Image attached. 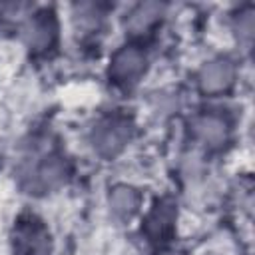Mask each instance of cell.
I'll return each mask as SVG.
<instances>
[{
    "label": "cell",
    "instance_id": "4",
    "mask_svg": "<svg viewBox=\"0 0 255 255\" xmlns=\"http://www.w3.org/2000/svg\"><path fill=\"white\" fill-rule=\"evenodd\" d=\"M173 223H175V205H173L169 199H163V201H159V203L151 209V213L147 215L145 231H147V235L153 237V239H163L165 235L171 233Z\"/></svg>",
    "mask_w": 255,
    "mask_h": 255
},
{
    "label": "cell",
    "instance_id": "1",
    "mask_svg": "<svg viewBox=\"0 0 255 255\" xmlns=\"http://www.w3.org/2000/svg\"><path fill=\"white\" fill-rule=\"evenodd\" d=\"M129 139V126L124 120H106L94 129V145L102 155L118 153Z\"/></svg>",
    "mask_w": 255,
    "mask_h": 255
},
{
    "label": "cell",
    "instance_id": "12",
    "mask_svg": "<svg viewBox=\"0 0 255 255\" xmlns=\"http://www.w3.org/2000/svg\"><path fill=\"white\" fill-rule=\"evenodd\" d=\"M163 255H179V253H163Z\"/></svg>",
    "mask_w": 255,
    "mask_h": 255
},
{
    "label": "cell",
    "instance_id": "7",
    "mask_svg": "<svg viewBox=\"0 0 255 255\" xmlns=\"http://www.w3.org/2000/svg\"><path fill=\"white\" fill-rule=\"evenodd\" d=\"M197 137L207 143V145H221L225 139H227V124L223 122V118L219 116H213V114H207V116H201L197 118L195 126H193Z\"/></svg>",
    "mask_w": 255,
    "mask_h": 255
},
{
    "label": "cell",
    "instance_id": "3",
    "mask_svg": "<svg viewBox=\"0 0 255 255\" xmlns=\"http://www.w3.org/2000/svg\"><path fill=\"white\" fill-rule=\"evenodd\" d=\"M233 74L235 72H233L231 62H227V60H213V62H209L201 70V76H199L201 90L207 92V94L223 92V90H227L231 86Z\"/></svg>",
    "mask_w": 255,
    "mask_h": 255
},
{
    "label": "cell",
    "instance_id": "6",
    "mask_svg": "<svg viewBox=\"0 0 255 255\" xmlns=\"http://www.w3.org/2000/svg\"><path fill=\"white\" fill-rule=\"evenodd\" d=\"M24 36H26L28 46H32L36 50H44L56 38V24H54V20L50 16L40 14V16H36V18H32L28 22Z\"/></svg>",
    "mask_w": 255,
    "mask_h": 255
},
{
    "label": "cell",
    "instance_id": "2",
    "mask_svg": "<svg viewBox=\"0 0 255 255\" xmlns=\"http://www.w3.org/2000/svg\"><path fill=\"white\" fill-rule=\"evenodd\" d=\"M145 70V56L135 46H126L112 58V76L118 82H135Z\"/></svg>",
    "mask_w": 255,
    "mask_h": 255
},
{
    "label": "cell",
    "instance_id": "11",
    "mask_svg": "<svg viewBox=\"0 0 255 255\" xmlns=\"http://www.w3.org/2000/svg\"><path fill=\"white\" fill-rule=\"evenodd\" d=\"M237 28H239V36H243L245 40H251V32H253V16H251V12L239 16V26Z\"/></svg>",
    "mask_w": 255,
    "mask_h": 255
},
{
    "label": "cell",
    "instance_id": "10",
    "mask_svg": "<svg viewBox=\"0 0 255 255\" xmlns=\"http://www.w3.org/2000/svg\"><path fill=\"white\" fill-rule=\"evenodd\" d=\"M64 175H66L64 163H62L58 157H50V159H46V161L36 169L34 181H36V185H40V187H54V185H58V183L64 179Z\"/></svg>",
    "mask_w": 255,
    "mask_h": 255
},
{
    "label": "cell",
    "instance_id": "9",
    "mask_svg": "<svg viewBox=\"0 0 255 255\" xmlns=\"http://www.w3.org/2000/svg\"><path fill=\"white\" fill-rule=\"evenodd\" d=\"M161 12H163V6L157 4V2L139 4V6L131 12V16H129V20H128V26H129L131 32H143V30L151 28V26L159 20Z\"/></svg>",
    "mask_w": 255,
    "mask_h": 255
},
{
    "label": "cell",
    "instance_id": "5",
    "mask_svg": "<svg viewBox=\"0 0 255 255\" xmlns=\"http://www.w3.org/2000/svg\"><path fill=\"white\" fill-rule=\"evenodd\" d=\"M48 245V235L38 223H22L16 231V249L20 255H42Z\"/></svg>",
    "mask_w": 255,
    "mask_h": 255
},
{
    "label": "cell",
    "instance_id": "8",
    "mask_svg": "<svg viewBox=\"0 0 255 255\" xmlns=\"http://www.w3.org/2000/svg\"><path fill=\"white\" fill-rule=\"evenodd\" d=\"M139 205V195L133 187H128V185H116L110 193V207L114 211L116 217L120 219H128L135 213Z\"/></svg>",
    "mask_w": 255,
    "mask_h": 255
}]
</instances>
